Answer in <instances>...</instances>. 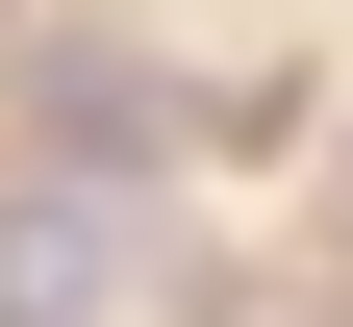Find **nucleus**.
Returning <instances> with one entry per match:
<instances>
[{
	"label": "nucleus",
	"instance_id": "nucleus-1",
	"mask_svg": "<svg viewBox=\"0 0 353 327\" xmlns=\"http://www.w3.org/2000/svg\"><path fill=\"white\" fill-rule=\"evenodd\" d=\"M126 302V202H101V176H0V327H101Z\"/></svg>",
	"mask_w": 353,
	"mask_h": 327
},
{
	"label": "nucleus",
	"instance_id": "nucleus-2",
	"mask_svg": "<svg viewBox=\"0 0 353 327\" xmlns=\"http://www.w3.org/2000/svg\"><path fill=\"white\" fill-rule=\"evenodd\" d=\"M51 151H76V176H152V151H176V76H126V51H51Z\"/></svg>",
	"mask_w": 353,
	"mask_h": 327
}]
</instances>
